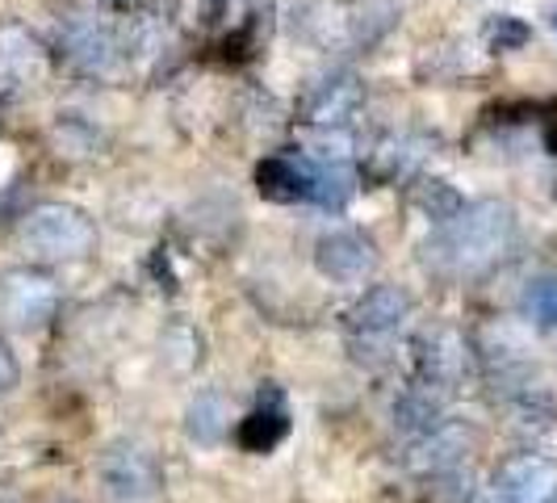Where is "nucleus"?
Returning a JSON list of instances; mask_svg holds the SVG:
<instances>
[{
	"mask_svg": "<svg viewBox=\"0 0 557 503\" xmlns=\"http://www.w3.org/2000/svg\"><path fill=\"white\" fill-rule=\"evenodd\" d=\"M59 51L84 76H110L113 68H117V59H122L113 26H106L101 17H88V13L63 17V26H59Z\"/></svg>",
	"mask_w": 557,
	"mask_h": 503,
	"instance_id": "423d86ee",
	"label": "nucleus"
},
{
	"mask_svg": "<svg viewBox=\"0 0 557 503\" xmlns=\"http://www.w3.org/2000/svg\"><path fill=\"white\" fill-rule=\"evenodd\" d=\"M394 26H398V4H391V0H364L361 9H352V13L344 17V42H348L352 51H369V47H377Z\"/></svg>",
	"mask_w": 557,
	"mask_h": 503,
	"instance_id": "2eb2a0df",
	"label": "nucleus"
},
{
	"mask_svg": "<svg viewBox=\"0 0 557 503\" xmlns=\"http://www.w3.org/2000/svg\"><path fill=\"white\" fill-rule=\"evenodd\" d=\"M474 445V432L466 428V424H457V419H441L432 432H423L411 441V453H407V466L416 470L419 478H445L453 470H461V462H466V453Z\"/></svg>",
	"mask_w": 557,
	"mask_h": 503,
	"instance_id": "9b49d317",
	"label": "nucleus"
},
{
	"mask_svg": "<svg viewBox=\"0 0 557 503\" xmlns=\"http://www.w3.org/2000/svg\"><path fill=\"white\" fill-rule=\"evenodd\" d=\"M97 475L113 503H151L164 491V466L143 441H113L101 453Z\"/></svg>",
	"mask_w": 557,
	"mask_h": 503,
	"instance_id": "20e7f679",
	"label": "nucleus"
},
{
	"mask_svg": "<svg viewBox=\"0 0 557 503\" xmlns=\"http://www.w3.org/2000/svg\"><path fill=\"white\" fill-rule=\"evenodd\" d=\"M416 206L432 219V223H448L466 201L453 194L445 181H423V185L416 189Z\"/></svg>",
	"mask_w": 557,
	"mask_h": 503,
	"instance_id": "aec40b11",
	"label": "nucleus"
},
{
	"mask_svg": "<svg viewBox=\"0 0 557 503\" xmlns=\"http://www.w3.org/2000/svg\"><path fill=\"white\" fill-rule=\"evenodd\" d=\"M47 76H51L47 42L17 22L0 26V101H13V97H26L34 88H42Z\"/></svg>",
	"mask_w": 557,
	"mask_h": 503,
	"instance_id": "39448f33",
	"label": "nucleus"
},
{
	"mask_svg": "<svg viewBox=\"0 0 557 503\" xmlns=\"http://www.w3.org/2000/svg\"><path fill=\"white\" fill-rule=\"evenodd\" d=\"M364 110V84L357 72L339 68L314 84L302 101V122L310 131H344Z\"/></svg>",
	"mask_w": 557,
	"mask_h": 503,
	"instance_id": "6e6552de",
	"label": "nucleus"
},
{
	"mask_svg": "<svg viewBox=\"0 0 557 503\" xmlns=\"http://www.w3.org/2000/svg\"><path fill=\"white\" fill-rule=\"evenodd\" d=\"M352 194H357L352 164H314V206L339 210Z\"/></svg>",
	"mask_w": 557,
	"mask_h": 503,
	"instance_id": "6ab92c4d",
	"label": "nucleus"
},
{
	"mask_svg": "<svg viewBox=\"0 0 557 503\" xmlns=\"http://www.w3.org/2000/svg\"><path fill=\"white\" fill-rule=\"evenodd\" d=\"M428 151V139H416V135H403V139H386L377 151H373V168L382 181H394V176H407L411 168L419 164V156Z\"/></svg>",
	"mask_w": 557,
	"mask_h": 503,
	"instance_id": "a211bd4d",
	"label": "nucleus"
},
{
	"mask_svg": "<svg viewBox=\"0 0 557 503\" xmlns=\"http://www.w3.org/2000/svg\"><path fill=\"white\" fill-rule=\"evenodd\" d=\"M59 281L34 265L0 273V328L9 332H38L59 315Z\"/></svg>",
	"mask_w": 557,
	"mask_h": 503,
	"instance_id": "7ed1b4c3",
	"label": "nucleus"
},
{
	"mask_svg": "<svg viewBox=\"0 0 557 503\" xmlns=\"http://www.w3.org/2000/svg\"><path fill=\"white\" fill-rule=\"evenodd\" d=\"M532 38V29L520 22V17H491V26H486V42H491V51H520L524 42Z\"/></svg>",
	"mask_w": 557,
	"mask_h": 503,
	"instance_id": "4be33fe9",
	"label": "nucleus"
},
{
	"mask_svg": "<svg viewBox=\"0 0 557 503\" xmlns=\"http://www.w3.org/2000/svg\"><path fill=\"white\" fill-rule=\"evenodd\" d=\"M17 240L34 260H88L97 252V223L72 201H38L22 214Z\"/></svg>",
	"mask_w": 557,
	"mask_h": 503,
	"instance_id": "f03ea898",
	"label": "nucleus"
},
{
	"mask_svg": "<svg viewBox=\"0 0 557 503\" xmlns=\"http://www.w3.org/2000/svg\"><path fill=\"white\" fill-rule=\"evenodd\" d=\"M524 315H529L536 328L554 332L557 328V278L532 281L529 294H524Z\"/></svg>",
	"mask_w": 557,
	"mask_h": 503,
	"instance_id": "412c9836",
	"label": "nucleus"
},
{
	"mask_svg": "<svg viewBox=\"0 0 557 503\" xmlns=\"http://www.w3.org/2000/svg\"><path fill=\"white\" fill-rule=\"evenodd\" d=\"M285 437H289V416H285V403L277 391L260 394V407L248 419H239V428H235V441L248 453H273Z\"/></svg>",
	"mask_w": 557,
	"mask_h": 503,
	"instance_id": "4468645a",
	"label": "nucleus"
},
{
	"mask_svg": "<svg viewBox=\"0 0 557 503\" xmlns=\"http://www.w3.org/2000/svg\"><path fill=\"white\" fill-rule=\"evenodd\" d=\"M314 265L327 281L339 285H361L377 273V248L361 231H332L314 244Z\"/></svg>",
	"mask_w": 557,
	"mask_h": 503,
	"instance_id": "f8f14e48",
	"label": "nucleus"
},
{
	"mask_svg": "<svg viewBox=\"0 0 557 503\" xmlns=\"http://www.w3.org/2000/svg\"><path fill=\"white\" fill-rule=\"evenodd\" d=\"M516 244V210L499 197L466 201L428 240V265L445 278H482Z\"/></svg>",
	"mask_w": 557,
	"mask_h": 503,
	"instance_id": "f257e3e1",
	"label": "nucleus"
},
{
	"mask_svg": "<svg viewBox=\"0 0 557 503\" xmlns=\"http://www.w3.org/2000/svg\"><path fill=\"white\" fill-rule=\"evenodd\" d=\"M106 9H122V13H131V9H143L147 0H101Z\"/></svg>",
	"mask_w": 557,
	"mask_h": 503,
	"instance_id": "b1692460",
	"label": "nucleus"
},
{
	"mask_svg": "<svg viewBox=\"0 0 557 503\" xmlns=\"http://www.w3.org/2000/svg\"><path fill=\"white\" fill-rule=\"evenodd\" d=\"M160 353L172 365V373H189V369L201 365V332L185 319H172L164 335H160Z\"/></svg>",
	"mask_w": 557,
	"mask_h": 503,
	"instance_id": "f3484780",
	"label": "nucleus"
},
{
	"mask_svg": "<svg viewBox=\"0 0 557 503\" xmlns=\"http://www.w3.org/2000/svg\"><path fill=\"white\" fill-rule=\"evenodd\" d=\"M231 428V407L219 391H201L185 412V437L201 449H214Z\"/></svg>",
	"mask_w": 557,
	"mask_h": 503,
	"instance_id": "dca6fc26",
	"label": "nucleus"
},
{
	"mask_svg": "<svg viewBox=\"0 0 557 503\" xmlns=\"http://www.w3.org/2000/svg\"><path fill=\"white\" fill-rule=\"evenodd\" d=\"M17 378H22V369H17V357H13V348L0 340V398L17 387Z\"/></svg>",
	"mask_w": 557,
	"mask_h": 503,
	"instance_id": "5701e85b",
	"label": "nucleus"
},
{
	"mask_svg": "<svg viewBox=\"0 0 557 503\" xmlns=\"http://www.w3.org/2000/svg\"><path fill=\"white\" fill-rule=\"evenodd\" d=\"M557 500V457L549 453H516L507 457L495 482H491V503H554Z\"/></svg>",
	"mask_w": 557,
	"mask_h": 503,
	"instance_id": "0eeeda50",
	"label": "nucleus"
},
{
	"mask_svg": "<svg viewBox=\"0 0 557 503\" xmlns=\"http://www.w3.org/2000/svg\"><path fill=\"white\" fill-rule=\"evenodd\" d=\"M554 26H557V13H554Z\"/></svg>",
	"mask_w": 557,
	"mask_h": 503,
	"instance_id": "393cba45",
	"label": "nucleus"
},
{
	"mask_svg": "<svg viewBox=\"0 0 557 503\" xmlns=\"http://www.w3.org/2000/svg\"><path fill=\"white\" fill-rule=\"evenodd\" d=\"M411 310H416V298L403 285L382 281V285H369L361 298L348 307L344 319H348V332L357 340H386L411 319Z\"/></svg>",
	"mask_w": 557,
	"mask_h": 503,
	"instance_id": "1a4fd4ad",
	"label": "nucleus"
},
{
	"mask_svg": "<svg viewBox=\"0 0 557 503\" xmlns=\"http://www.w3.org/2000/svg\"><path fill=\"white\" fill-rule=\"evenodd\" d=\"M466 365H470V344L466 335L453 332V328H432L416 340V369L419 382L432 387V391H453L461 378H466Z\"/></svg>",
	"mask_w": 557,
	"mask_h": 503,
	"instance_id": "9d476101",
	"label": "nucleus"
},
{
	"mask_svg": "<svg viewBox=\"0 0 557 503\" xmlns=\"http://www.w3.org/2000/svg\"><path fill=\"white\" fill-rule=\"evenodd\" d=\"M256 189L269 201H314V164L307 156H264L256 164Z\"/></svg>",
	"mask_w": 557,
	"mask_h": 503,
	"instance_id": "ddd939ff",
	"label": "nucleus"
}]
</instances>
